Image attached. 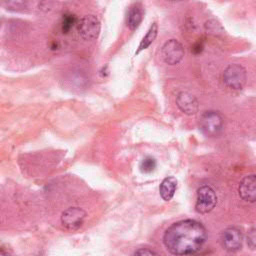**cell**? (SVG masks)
Instances as JSON below:
<instances>
[{
    "mask_svg": "<svg viewBox=\"0 0 256 256\" xmlns=\"http://www.w3.org/2000/svg\"><path fill=\"white\" fill-rule=\"evenodd\" d=\"M144 16V11L143 7L140 3H134L133 5L130 6L127 14V26L131 30H135L138 28L140 23L143 20Z\"/></svg>",
    "mask_w": 256,
    "mask_h": 256,
    "instance_id": "8fae6325",
    "label": "cell"
},
{
    "mask_svg": "<svg viewBox=\"0 0 256 256\" xmlns=\"http://www.w3.org/2000/svg\"><path fill=\"white\" fill-rule=\"evenodd\" d=\"M134 256H158L157 253L149 248H140L135 253Z\"/></svg>",
    "mask_w": 256,
    "mask_h": 256,
    "instance_id": "e0dca14e",
    "label": "cell"
},
{
    "mask_svg": "<svg viewBox=\"0 0 256 256\" xmlns=\"http://www.w3.org/2000/svg\"><path fill=\"white\" fill-rule=\"evenodd\" d=\"M0 256H9V255H8V253H7V252H5V251H4V249H2V250H1V254H0Z\"/></svg>",
    "mask_w": 256,
    "mask_h": 256,
    "instance_id": "ac0fdd59",
    "label": "cell"
},
{
    "mask_svg": "<svg viewBox=\"0 0 256 256\" xmlns=\"http://www.w3.org/2000/svg\"><path fill=\"white\" fill-rule=\"evenodd\" d=\"M139 168L140 170L143 172V173H150L152 171H154V169L156 168V161L154 158L152 157H145L141 162H140V165H139Z\"/></svg>",
    "mask_w": 256,
    "mask_h": 256,
    "instance_id": "5bb4252c",
    "label": "cell"
},
{
    "mask_svg": "<svg viewBox=\"0 0 256 256\" xmlns=\"http://www.w3.org/2000/svg\"><path fill=\"white\" fill-rule=\"evenodd\" d=\"M207 239L205 227L192 219L180 220L168 227L163 236L167 250L174 255H190L201 249Z\"/></svg>",
    "mask_w": 256,
    "mask_h": 256,
    "instance_id": "6da1fadb",
    "label": "cell"
},
{
    "mask_svg": "<svg viewBox=\"0 0 256 256\" xmlns=\"http://www.w3.org/2000/svg\"><path fill=\"white\" fill-rule=\"evenodd\" d=\"M246 70L239 64H230L223 72V81L231 89L243 88L246 83Z\"/></svg>",
    "mask_w": 256,
    "mask_h": 256,
    "instance_id": "277c9868",
    "label": "cell"
},
{
    "mask_svg": "<svg viewBox=\"0 0 256 256\" xmlns=\"http://www.w3.org/2000/svg\"><path fill=\"white\" fill-rule=\"evenodd\" d=\"M243 236L241 231L235 227H229L222 232L221 242L225 250L229 252H235L242 246Z\"/></svg>",
    "mask_w": 256,
    "mask_h": 256,
    "instance_id": "ba28073f",
    "label": "cell"
},
{
    "mask_svg": "<svg viewBox=\"0 0 256 256\" xmlns=\"http://www.w3.org/2000/svg\"><path fill=\"white\" fill-rule=\"evenodd\" d=\"M239 196L248 203L256 202V174L245 176L239 183Z\"/></svg>",
    "mask_w": 256,
    "mask_h": 256,
    "instance_id": "9c48e42d",
    "label": "cell"
},
{
    "mask_svg": "<svg viewBox=\"0 0 256 256\" xmlns=\"http://www.w3.org/2000/svg\"><path fill=\"white\" fill-rule=\"evenodd\" d=\"M176 104L178 108L187 115H193L198 111V101L189 92L181 91L176 96Z\"/></svg>",
    "mask_w": 256,
    "mask_h": 256,
    "instance_id": "30bf717a",
    "label": "cell"
},
{
    "mask_svg": "<svg viewBox=\"0 0 256 256\" xmlns=\"http://www.w3.org/2000/svg\"><path fill=\"white\" fill-rule=\"evenodd\" d=\"M161 55L165 63L175 65L182 60L184 56V48L178 40L170 39L163 45Z\"/></svg>",
    "mask_w": 256,
    "mask_h": 256,
    "instance_id": "8992f818",
    "label": "cell"
},
{
    "mask_svg": "<svg viewBox=\"0 0 256 256\" xmlns=\"http://www.w3.org/2000/svg\"><path fill=\"white\" fill-rule=\"evenodd\" d=\"M86 218V212L79 207H70L63 211L61 215V223L68 230H76L80 228Z\"/></svg>",
    "mask_w": 256,
    "mask_h": 256,
    "instance_id": "52a82bcc",
    "label": "cell"
},
{
    "mask_svg": "<svg viewBox=\"0 0 256 256\" xmlns=\"http://www.w3.org/2000/svg\"><path fill=\"white\" fill-rule=\"evenodd\" d=\"M157 33H158V25H157V23L154 22V23H152V25L150 26L149 30L147 31V33L145 34V36L141 40V42H140V44L138 46V49H137L135 54H138L142 50L147 49L152 44V42L155 40V38L157 36Z\"/></svg>",
    "mask_w": 256,
    "mask_h": 256,
    "instance_id": "4fadbf2b",
    "label": "cell"
},
{
    "mask_svg": "<svg viewBox=\"0 0 256 256\" xmlns=\"http://www.w3.org/2000/svg\"><path fill=\"white\" fill-rule=\"evenodd\" d=\"M247 245L250 249L256 248V228H251L247 232Z\"/></svg>",
    "mask_w": 256,
    "mask_h": 256,
    "instance_id": "9a60e30c",
    "label": "cell"
},
{
    "mask_svg": "<svg viewBox=\"0 0 256 256\" xmlns=\"http://www.w3.org/2000/svg\"><path fill=\"white\" fill-rule=\"evenodd\" d=\"M75 23V17L73 15H65L62 20V29L63 31H69Z\"/></svg>",
    "mask_w": 256,
    "mask_h": 256,
    "instance_id": "2e32d148",
    "label": "cell"
},
{
    "mask_svg": "<svg viewBox=\"0 0 256 256\" xmlns=\"http://www.w3.org/2000/svg\"><path fill=\"white\" fill-rule=\"evenodd\" d=\"M217 203V196L214 189L208 185H203L197 190L195 209L198 213L206 214L214 209Z\"/></svg>",
    "mask_w": 256,
    "mask_h": 256,
    "instance_id": "3957f363",
    "label": "cell"
},
{
    "mask_svg": "<svg viewBox=\"0 0 256 256\" xmlns=\"http://www.w3.org/2000/svg\"><path fill=\"white\" fill-rule=\"evenodd\" d=\"M100 21L93 14L83 16L78 23L79 34L86 41H92L97 39L100 33Z\"/></svg>",
    "mask_w": 256,
    "mask_h": 256,
    "instance_id": "5b68a950",
    "label": "cell"
},
{
    "mask_svg": "<svg viewBox=\"0 0 256 256\" xmlns=\"http://www.w3.org/2000/svg\"><path fill=\"white\" fill-rule=\"evenodd\" d=\"M199 126L206 136L215 137L219 135L223 129L222 116L216 111H206L200 117Z\"/></svg>",
    "mask_w": 256,
    "mask_h": 256,
    "instance_id": "7a4b0ae2",
    "label": "cell"
},
{
    "mask_svg": "<svg viewBox=\"0 0 256 256\" xmlns=\"http://www.w3.org/2000/svg\"><path fill=\"white\" fill-rule=\"evenodd\" d=\"M177 188V180L175 177H166L162 180L159 186V192L160 196L163 200L169 201L174 196V193Z\"/></svg>",
    "mask_w": 256,
    "mask_h": 256,
    "instance_id": "7c38bea8",
    "label": "cell"
}]
</instances>
